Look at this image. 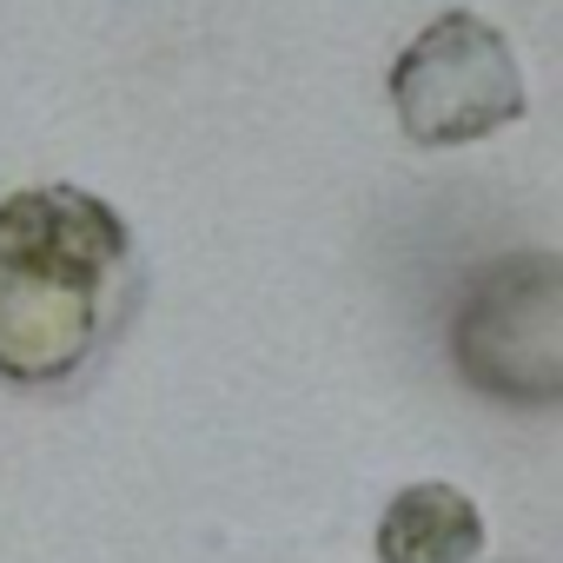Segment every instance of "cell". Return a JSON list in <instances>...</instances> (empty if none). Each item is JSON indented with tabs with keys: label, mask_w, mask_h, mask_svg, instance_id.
<instances>
[{
	"label": "cell",
	"mask_w": 563,
	"mask_h": 563,
	"mask_svg": "<svg viewBox=\"0 0 563 563\" xmlns=\"http://www.w3.org/2000/svg\"><path fill=\"white\" fill-rule=\"evenodd\" d=\"M391 107L418 146H471L523 120V67L484 14H438L391 60Z\"/></svg>",
	"instance_id": "cell-3"
},
{
	"label": "cell",
	"mask_w": 563,
	"mask_h": 563,
	"mask_svg": "<svg viewBox=\"0 0 563 563\" xmlns=\"http://www.w3.org/2000/svg\"><path fill=\"white\" fill-rule=\"evenodd\" d=\"M484 556V510L471 490L431 477L405 484L378 517V563H477Z\"/></svg>",
	"instance_id": "cell-4"
},
{
	"label": "cell",
	"mask_w": 563,
	"mask_h": 563,
	"mask_svg": "<svg viewBox=\"0 0 563 563\" xmlns=\"http://www.w3.org/2000/svg\"><path fill=\"white\" fill-rule=\"evenodd\" d=\"M140 252L126 219L67 179L0 199V378L60 385L133 312Z\"/></svg>",
	"instance_id": "cell-1"
},
{
	"label": "cell",
	"mask_w": 563,
	"mask_h": 563,
	"mask_svg": "<svg viewBox=\"0 0 563 563\" xmlns=\"http://www.w3.org/2000/svg\"><path fill=\"white\" fill-rule=\"evenodd\" d=\"M451 372L517 411L563 405V252L523 245L484 258L451 306Z\"/></svg>",
	"instance_id": "cell-2"
}]
</instances>
